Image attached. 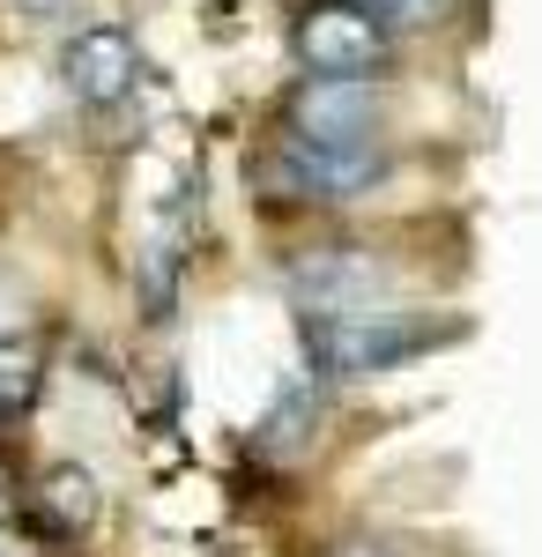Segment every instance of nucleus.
<instances>
[{
    "mask_svg": "<svg viewBox=\"0 0 542 557\" xmlns=\"http://www.w3.org/2000/svg\"><path fill=\"white\" fill-rule=\"evenodd\" d=\"M8 498H15V491H8V469H0V513H8Z\"/></svg>",
    "mask_w": 542,
    "mask_h": 557,
    "instance_id": "10",
    "label": "nucleus"
},
{
    "mask_svg": "<svg viewBox=\"0 0 542 557\" xmlns=\"http://www.w3.org/2000/svg\"><path fill=\"white\" fill-rule=\"evenodd\" d=\"M23 8H60V0H23Z\"/></svg>",
    "mask_w": 542,
    "mask_h": 557,
    "instance_id": "11",
    "label": "nucleus"
},
{
    "mask_svg": "<svg viewBox=\"0 0 542 557\" xmlns=\"http://www.w3.org/2000/svg\"><path fill=\"white\" fill-rule=\"evenodd\" d=\"M291 52L312 75H379L394 60V23L379 0H305L291 15Z\"/></svg>",
    "mask_w": 542,
    "mask_h": 557,
    "instance_id": "2",
    "label": "nucleus"
},
{
    "mask_svg": "<svg viewBox=\"0 0 542 557\" xmlns=\"http://www.w3.org/2000/svg\"><path fill=\"white\" fill-rule=\"evenodd\" d=\"M0 557H15V550H0Z\"/></svg>",
    "mask_w": 542,
    "mask_h": 557,
    "instance_id": "13",
    "label": "nucleus"
},
{
    "mask_svg": "<svg viewBox=\"0 0 542 557\" xmlns=\"http://www.w3.org/2000/svg\"><path fill=\"white\" fill-rule=\"evenodd\" d=\"M297 141H379V89L372 75H312L291 97Z\"/></svg>",
    "mask_w": 542,
    "mask_h": 557,
    "instance_id": "5",
    "label": "nucleus"
},
{
    "mask_svg": "<svg viewBox=\"0 0 542 557\" xmlns=\"http://www.w3.org/2000/svg\"><path fill=\"white\" fill-rule=\"evenodd\" d=\"M60 83L75 89L83 104H120V97H134V83H141V45H134V30H120V23L75 30L67 52H60Z\"/></svg>",
    "mask_w": 542,
    "mask_h": 557,
    "instance_id": "6",
    "label": "nucleus"
},
{
    "mask_svg": "<svg viewBox=\"0 0 542 557\" xmlns=\"http://www.w3.org/2000/svg\"><path fill=\"white\" fill-rule=\"evenodd\" d=\"M386 23H454L460 0H379Z\"/></svg>",
    "mask_w": 542,
    "mask_h": 557,
    "instance_id": "9",
    "label": "nucleus"
},
{
    "mask_svg": "<svg viewBox=\"0 0 542 557\" xmlns=\"http://www.w3.org/2000/svg\"><path fill=\"white\" fill-rule=\"evenodd\" d=\"M45 520L67 528V535H83L89 520H97V483L83 469H52L45 475Z\"/></svg>",
    "mask_w": 542,
    "mask_h": 557,
    "instance_id": "7",
    "label": "nucleus"
},
{
    "mask_svg": "<svg viewBox=\"0 0 542 557\" xmlns=\"http://www.w3.org/2000/svg\"><path fill=\"white\" fill-rule=\"evenodd\" d=\"M30 401H38V349L0 343V424H15Z\"/></svg>",
    "mask_w": 542,
    "mask_h": 557,
    "instance_id": "8",
    "label": "nucleus"
},
{
    "mask_svg": "<svg viewBox=\"0 0 542 557\" xmlns=\"http://www.w3.org/2000/svg\"><path fill=\"white\" fill-rule=\"evenodd\" d=\"M342 557H379V550H342Z\"/></svg>",
    "mask_w": 542,
    "mask_h": 557,
    "instance_id": "12",
    "label": "nucleus"
},
{
    "mask_svg": "<svg viewBox=\"0 0 542 557\" xmlns=\"http://www.w3.org/2000/svg\"><path fill=\"white\" fill-rule=\"evenodd\" d=\"M394 290V275L365 260L357 246H320V253H305L291 268V298L305 320H320V312H357V305H386Z\"/></svg>",
    "mask_w": 542,
    "mask_h": 557,
    "instance_id": "4",
    "label": "nucleus"
},
{
    "mask_svg": "<svg viewBox=\"0 0 542 557\" xmlns=\"http://www.w3.org/2000/svg\"><path fill=\"white\" fill-rule=\"evenodd\" d=\"M439 343H454V327H431V320L394 312V305H357V312L305 320V357H312L320 380H365V372H386V364Z\"/></svg>",
    "mask_w": 542,
    "mask_h": 557,
    "instance_id": "1",
    "label": "nucleus"
},
{
    "mask_svg": "<svg viewBox=\"0 0 542 557\" xmlns=\"http://www.w3.org/2000/svg\"><path fill=\"white\" fill-rule=\"evenodd\" d=\"M275 172L297 201H357L386 178V149L379 141H283Z\"/></svg>",
    "mask_w": 542,
    "mask_h": 557,
    "instance_id": "3",
    "label": "nucleus"
}]
</instances>
